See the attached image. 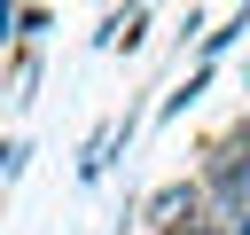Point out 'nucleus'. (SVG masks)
Listing matches in <instances>:
<instances>
[{"label":"nucleus","instance_id":"1","mask_svg":"<svg viewBox=\"0 0 250 235\" xmlns=\"http://www.w3.org/2000/svg\"><path fill=\"white\" fill-rule=\"evenodd\" d=\"M203 188H211V196H219L227 212H242V204H250V133H242V141H227V149L211 157Z\"/></svg>","mask_w":250,"mask_h":235},{"label":"nucleus","instance_id":"2","mask_svg":"<svg viewBox=\"0 0 250 235\" xmlns=\"http://www.w3.org/2000/svg\"><path fill=\"white\" fill-rule=\"evenodd\" d=\"M188 204H195V188H188V180L156 188V196H148V227H180V212H188Z\"/></svg>","mask_w":250,"mask_h":235},{"label":"nucleus","instance_id":"3","mask_svg":"<svg viewBox=\"0 0 250 235\" xmlns=\"http://www.w3.org/2000/svg\"><path fill=\"white\" fill-rule=\"evenodd\" d=\"M164 235H219V227H164Z\"/></svg>","mask_w":250,"mask_h":235}]
</instances>
